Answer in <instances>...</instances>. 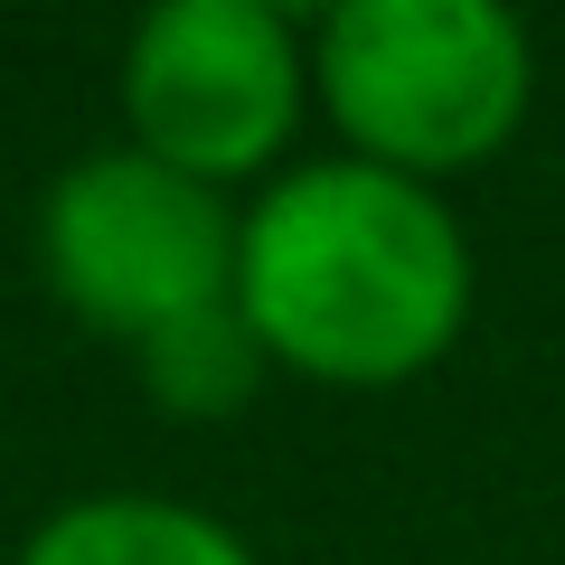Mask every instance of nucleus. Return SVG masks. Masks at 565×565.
Returning <instances> with one entry per match:
<instances>
[{
  "label": "nucleus",
  "mask_w": 565,
  "mask_h": 565,
  "mask_svg": "<svg viewBox=\"0 0 565 565\" xmlns=\"http://www.w3.org/2000/svg\"><path fill=\"white\" fill-rule=\"evenodd\" d=\"M20 565H255V546L217 519V509L161 500V490H104V500H66Z\"/></svg>",
  "instance_id": "obj_5"
},
{
  "label": "nucleus",
  "mask_w": 565,
  "mask_h": 565,
  "mask_svg": "<svg viewBox=\"0 0 565 565\" xmlns=\"http://www.w3.org/2000/svg\"><path fill=\"white\" fill-rule=\"evenodd\" d=\"M349 161L444 189L500 161L537 104V47L500 0H340L311 47Z\"/></svg>",
  "instance_id": "obj_2"
},
{
  "label": "nucleus",
  "mask_w": 565,
  "mask_h": 565,
  "mask_svg": "<svg viewBox=\"0 0 565 565\" xmlns=\"http://www.w3.org/2000/svg\"><path fill=\"white\" fill-rule=\"evenodd\" d=\"M311 104V47L274 0H161L122 47L132 151L226 189L292 151Z\"/></svg>",
  "instance_id": "obj_4"
},
{
  "label": "nucleus",
  "mask_w": 565,
  "mask_h": 565,
  "mask_svg": "<svg viewBox=\"0 0 565 565\" xmlns=\"http://www.w3.org/2000/svg\"><path fill=\"white\" fill-rule=\"evenodd\" d=\"M132 359H141V386H151L161 415H236V405H255L264 367H274L236 302H217V311H199V321L161 330V340H141Z\"/></svg>",
  "instance_id": "obj_6"
},
{
  "label": "nucleus",
  "mask_w": 565,
  "mask_h": 565,
  "mask_svg": "<svg viewBox=\"0 0 565 565\" xmlns=\"http://www.w3.org/2000/svg\"><path fill=\"white\" fill-rule=\"evenodd\" d=\"M236 311L292 377L405 386L471 321V236L444 189L330 151L245 207Z\"/></svg>",
  "instance_id": "obj_1"
},
{
  "label": "nucleus",
  "mask_w": 565,
  "mask_h": 565,
  "mask_svg": "<svg viewBox=\"0 0 565 565\" xmlns=\"http://www.w3.org/2000/svg\"><path fill=\"white\" fill-rule=\"evenodd\" d=\"M236 236L245 217L226 207V189L151 161L132 141L57 170V189L39 207V255L57 302L85 330L132 349L236 302Z\"/></svg>",
  "instance_id": "obj_3"
}]
</instances>
